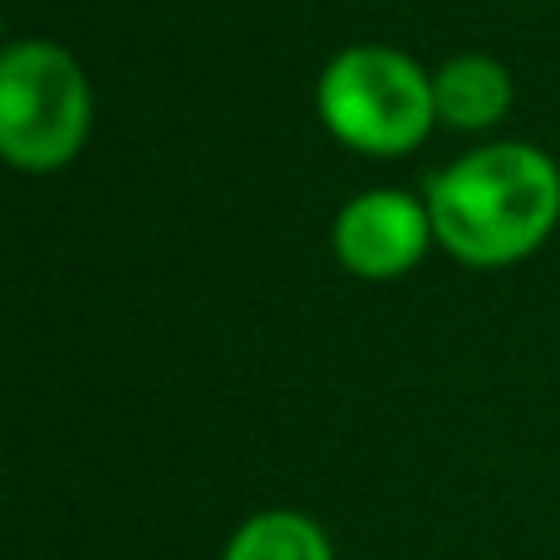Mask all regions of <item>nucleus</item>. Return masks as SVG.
<instances>
[{"label": "nucleus", "instance_id": "nucleus-5", "mask_svg": "<svg viewBox=\"0 0 560 560\" xmlns=\"http://www.w3.org/2000/svg\"><path fill=\"white\" fill-rule=\"evenodd\" d=\"M433 104L447 128H463V133L497 128L516 104L512 69L492 55H457L433 74Z\"/></svg>", "mask_w": 560, "mask_h": 560}, {"label": "nucleus", "instance_id": "nucleus-2", "mask_svg": "<svg viewBox=\"0 0 560 560\" xmlns=\"http://www.w3.org/2000/svg\"><path fill=\"white\" fill-rule=\"evenodd\" d=\"M319 118L354 153H413L438 124L433 74L384 45L345 49L319 74Z\"/></svg>", "mask_w": 560, "mask_h": 560}, {"label": "nucleus", "instance_id": "nucleus-3", "mask_svg": "<svg viewBox=\"0 0 560 560\" xmlns=\"http://www.w3.org/2000/svg\"><path fill=\"white\" fill-rule=\"evenodd\" d=\"M89 79L45 39L0 49V158L20 173H55L84 148Z\"/></svg>", "mask_w": 560, "mask_h": 560}, {"label": "nucleus", "instance_id": "nucleus-6", "mask_svg": "<svg viewBox=\"0 0 560 560\" xmlns=\"http://www.w3.org/2000/svg\"><path fill=\"white\" fill-rule=\"evenodd\" d=\"M222 560H335V546L315 516L271 506L236 526Z\"/></svg>", "mask_w": 560, "mask_h": 560}, {"label": "nucleus", "instance_id": "nucleus-1", "mask_svg": "<svg viewBox=\"0 0 560 560\" xmlns=\"http://www.w3.org/2000/svg\"><path fill=\"white\" fill-rule=\"evenodd\" d=\"M423 202L453 261L502 271L536 256L560 226V163L536 143H487L447 163Z\"/></svg>", "mask_w": 560, "mask_h": 560}, {"label": "nucleus", "instance_id": "nucleus-4", "mask_svg": "<svg viewBox=\"0 0 560 560\" xmlns=\"http://www.w3.org/2000/svg\"><path fill=\"white\" fill-rule=\"evenodd\" d=\"M428 242H438L428 202L408 192H384V187L354 197L335 222V256L345 261V271L364 280L408 276L423 261Z\"/></svg>", "mask_w": 560, "mask_h": 560}]
</instances>
